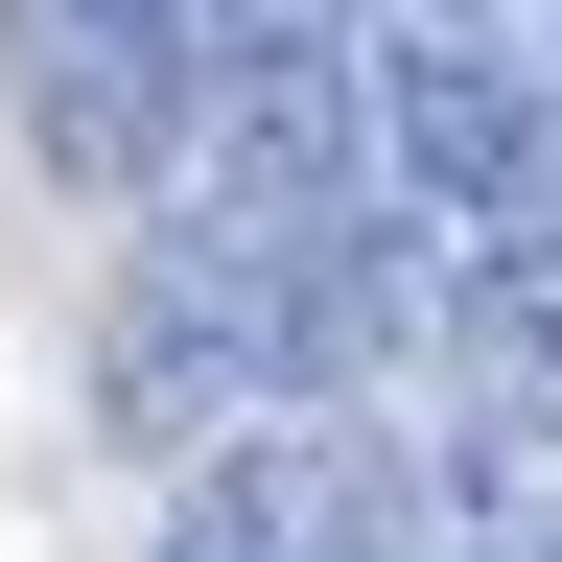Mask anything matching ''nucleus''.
I'll use <instances>...</instances> for the list:
<instances>
[{
	"label": "nucleus",
	"mask_w": 562,
	"mask_h": 562,
	"mask_svg": "<svg viewBox=\"0 0 562 562\" xmlns=\"http://www.w3.org/2000/svg\"><path fill=\"white\" fill-rule=\"evenodd\" d=\"M0 117H24L70 188H165V117H188V0H0Z\"/></svg>",
	"instance_id": "obj_1"
},
{
	"label": "nucleus",
	"mask_w": 562,
	"mask_h": 562,
	"mask_svg": "<svg viewBox=\"0 0 562 562\" xmlns=\"http://www.w3.org/2000/svg\"><path fill=\"white\" fill-rule=\"evenodd\" d=\"M351 562H562V446L539 422H351Z\"/></svg>",
	"instance_id": "obj_2"
},
{
	"label": "nucleus",
	"mask_w": 562,
	"mask_h": 562,
	"mask_svg": "<svg viewBox=\"0 0 562 562\" xmlns=\"http://www.w3.org/2000/svg\"><path fill=\"white\" fill-rule=\"evenodd\" d=\"M422 398L446 422H539L562 446V235H469V258H422Z\"/></svg>",
	"instance_id": "obj_3"
},
{
	"label": "nucleus",
	"mask_w": 562,
	"mask_h": 562,
	"mask_svg": "<svg viewBox=\"0 0 562 562\" xmlns=\"http://www.w3.org/2000/svg\"><path fill=\"white\" fill-rule=\"evenodd\" d=\"M165 562H351V422H328V398L211 422L188 492H165Z\"/></svg>",
	"instance_id": "obj_4"
}]
</instances>
